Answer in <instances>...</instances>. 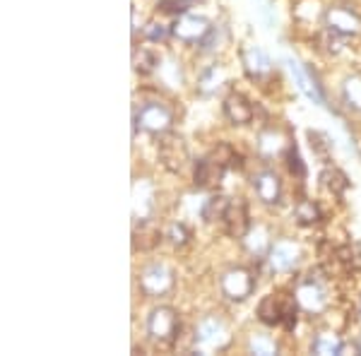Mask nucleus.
I'll list each match as a JSON object with an SVG mask.
<instances>
[{"mask_svg": "<svg viewBox=\"0 0 361 356\" xmlns=\"http://www.w3.org/2000/svg\"><path fill=\"white\" fill-rule=\"evenodd\" d=\"M296 313H299V303L292 299H284V296H265L258 306V318L265 325H282L284 330L296 328Z\"/></svg>", "mask_w": 361, "mask_h": 356, "instance_id": "f257e3e1", "label": "nucleus"}, {"mask_svg": "<svg viewBox=\"0 0 361 356\" xmlns=\"http://www.w3.org/2000/svg\"><path fill=\"white\" fill-rule=\"evenodd\" d=\"M178 328V313L171 306H157L147 315V335L159 344L176 342Z\"/></svg>", "mask_w": 361, "mask_h": 356, "instance_id": "f03ea898", "label": "nucleus"}, {"mask_svg": "<svg viewBox=\"0 0 361 356\" xmlns=\"http://www.w3.org/2000/svg\"><path fill=\"white\" fill-rule=\"evenodd\" d=\"M229 328L222 318L217 315H209V318H202L195 328V347H200V352H219L229 344Z\"/></svg>", "mask_w": 361, "mask_h": 356, "instance_id": "7ed1b4c3", "label": "nucleus"}, {"mask_svg": "<svg viewBox=\"0 0 361 356\" xmlns=\"http://www.w3.org/2000/svg\"><path fill=\"white\" fill-rule=\"evenodd\" d=\"M171 125H173V113L164 104L152 102V104H145L140 111H135V130L142 128L149 135H164V133L171 130Z\"/></svg>", "mask_w": 361, "mask_h": 356, "instance_id": "20e7f679", "label": "nucleus"}, {"mask_svg": "<svg viewBox=\"0 0 361 356\" xmlns=\"http://www.w3.org/2000/svg\"><path fill=\"white\" fill-rule=\"evenodd\" d=\"M323 25L328 32H335L340 37H359L361 34V15L349 5H330L323 15Z\"/></svg>", "mask_w": 361, "mask_h": 356, "instance_id": "39448f33", "label": "nucleus"}, {"mask_svg": "<svg viewBox=\"0 0 361 356\" xmlns=\"http://www.w3.org/2000/svg\"><path fill=\"white\" fill-rule=\"evenodd\" d=\"M157 152H159V161L164 164L169 171H183V166L188 164L190 154H188V145L185 140L176 135V133H164L159 137V145H157Z\"/></svg>", "mask_w": 361, "mask_h": 356, "instance_id": "423d86ee", "label": "nucleus"}, {"mask_svg": "<svg viewBox=\"0 0 361 356\" xmlns=\"http://www.w3.org/2000/svg\"><path fill=\"white\" fill-rule=\"evenodd\" d=\"M171 289H173V272L166 265H161V262L147 265L142 274H140V291L145 296H149V299L166 296Z\"/></svg>", "mask_w": 361, "mask_h": 356, "instance_id": "0eeeda50", "label": "nucleus"}, {"mask_svg": "<svg viewBox=\"0 0 361 356\" xmlns=\"http://www.w3.org/2000/svg\"><path fill=\"white\" fill-rule=\"evenodd\" d=\"M294 299L299 303L301 311L313 313V315L323 313L325 306H328V294H325L323 282H320V277H313V272L296 287Z\"/></svg>", "mask_w": 361, "mask_h": 356, "instance_id": "6e6552de", "label": "nucleus"}, {"mask_svg": "<svg viewBox=\"0 0 361 356\" xmlns=\"http://www.w3.org/2000/svg\"><path fill=\"white\" fill-rule=\"evenodd\" d=\"M219 287H222V294L229 301H246L248 296L253 294L255 279L246 267H231V270H226L222 274Z\"/></svg>", "mask_w": 361, "mask_h": 356, "instance_id": "1a4fd4ad", "label": "nucleus"}, {"mask_svg": "<svg viewBox=\"0 0 361 356\" xmlns=\"http://www.w3.org/2000/svg\"><path fill=\"white\" fill-rule=\"evenodd\" d=\"M209 29H212V25H209L207 17L183 13V15H178L176 22L171 25V34L185 44H200L209 34Z\"/></svg>", "mask_w": 361, "mask_h": 356, "instance_id": "9d476101", "label": "nucleus"}, {"mask_svg": "<svg viewBox=\"0 0 361 356\" xmlns=\"http://www.w3.org/2000/svg\"><path fill=\"white\" fill-rule=\"evenodd\" d=\"M229 166H224L222 161L217 159V156L209 152L207 156H202V159L195 161V168H193V180L197 188L202 190H209V188H217L219 183H222L224 178V171Z\"/></svg>", "mask_w": 361, "mask_h": 356, "instance_id": "9b49d317", "label": "nucleus"}, {"mask_svg": "<svg viewBox=\"0 0 361 356\" xmlns=\"http://www.w3.org/2000/svg\"><path fill=\"white\" fill-rule=\"evenodd\" d=\"M219 224H222V229H224L226 236L241 238V241H243V236H246V233L250 231V219H248L246 202H243V200H231Z\"/></svg>", "mask_w": 361, "mask_h": 356, "instance_id": "f8f14e48", "label": "nucleus"}, {"mask_svg": "<svg viewBox=\"0 0 361 356\" xmlns=\"http://www.w3.org/2000/svg\"><path fill=\"white\" fill-rule=\"evenodd\" d=\"M301 258V248L296 246L294 241H277L270 246V253H267V262L275 272H289L299 265Z\"/></svg>", "mask_w": 361, "mask_h": 356, "instance_id": "ddd939ff", "label": "nucleus"}, {"mask_svg": "<svg viewBox=\"0 0 361 356\" xmlns=\"http://www.w3.org/2000/svg\"><path fill=\"white\" fill-rule=\"evenodd\" d=\"M241 66H243V73H246L250 80H263L272 68L270 56H267L260 46H243Z\"/></svg>", "mask_w": 361, "mask_h": 356, "instance_id": "4468645a", "label": "nucleus"}, {"mask_svg": "<svg viewBox=\"0 0 361 356\" xmlns=\"http://www.w3.org/2000/svg\"><path fill=\"white\" fill-rule=\"evenodd\" d=\"M224 116L229 118V123H234V125H248L250 121H253L255 111H253V104H250L246 97L238 94V92H231V94L224 99Z\"/></svg>", "mask_w": 361, "mask_h": 356, "instance_id": "2eb2a0df", "label": "nucleus"}, {"mask_svg": "<svg viewBox=\"0 0 361 356\" xmlns=\"http://www.w3.org/2000/svg\"><path fill=\"white\" fill-rule=\"evenodd\" d=\"M287 66H289V70H292V75H294V80H296V87H299V90L304 92V94L311 99L313 104H325L323 90H320V85L316 82V78L311 75V70H304V68H301V63L292 61V58L287 61Z\"/></svg>", "mask_w": 361, "mask_h": 356, "instance_id": "dca6fc26", "label": "nucleus"}, {"mask_svg": "<svg viewBox=\"0 0 361 356\" xmlns=\"http://www.w3.org/2000/svg\"><path fill=\"white\" fill-rule=\"evenodd\" d=\"M253 188L265 205H277L279 197H282V180L275 171H260L253 178Z\"/></svg>", "mask_w": 361, "mask_h": 356, "instance_id": "f3484780", "label": "nucleus"}, {"mask_svg": "<svg viewBox=\"0 0 361 356\" xmlns=\"http://www.w3.org/2000/svg\"><path fill=\"white\" fill-rule=\"evenodd\" d=\"M133 238H135V248L140 250H152L154 246H159L161 241V231L154 221H149L147 217L140 219V224H135V231H133Z\"/></svg>", "mask_w": 361, "mask_h": 356, "instance_id": "a211bd4d", "label": "nucleus"}, {"mask_svg": "<svg viewBox=\"0 0 361 356\" xmlns=\"http://www.w3.org/2000/svg\"><path fill=\"white\" fill-rule=\"evenodd\" d=\"M320 185H323L328 192H333V195L340 197L342 192L349 188V178H347V173L340 171L337 166H330V168H325V171L320 173Z\"/></svg>", "mask_w": 361, "mask_h": 356, "instance_id": "6ab92c4d", "label": "nucleus"}, {"mask_svg": "<svg viewBox=\"0 0 361 356\" xmlns=\"http://www.w3.org/2000/svg\"><path fill=\"white\" fill-rule=\"evenodd\" d=\"M224 80H226V70L222 66H209L200 75V80H197V92L200 94H212V92H217L224 85Z\"/></svg>", "mask_w": 361, "mask_h": 356, "instance_id": "aec40b11", "label": "nucleus"}, {"mask_svg": "<svg viewBox=\"0 0 361 356\" xmlns=\"http://www.w3.org/2000/svg\"><path fill=\"white\" fill-rule=\"evenodd\" d=\"M157 66H159V56L157 51H152L149 46H140V49L133 51V70L140 75H149L154 73Z\"/></svg>", "mask_w": 361, "mask_h": 356, "instance_id": "412c9836", "label": "nucleus"}, {"mask_svg": "<svg viewBox=\"0 0 361 356\" xmlns=\"http://www.w3.org/2000/svg\"><path fill=\"white\" fill-rule=\"evenodd\" d=\"M243 243L255 258H263V255L270 253V241H267V231L263 226H255V229L250 226V231L243 236Z\"/></svg>", "mask_w": 361, "mask_h": 356, "instance_id": "4be33fe9", "label": "nucleus"}, {"mask_svg": "<svg viewBox=\"0 0 361 356\" xmlns=\"http://www.w3.org/2000/svg\"><path fill=\"white\" fill-rule=\"evenodd\" d=\"M342 347H345V342H342L335 332H320L316 340H313V354H320V356L342 354Z\"/></svg>", "mask_w": 361, "mask_h": 356, "instance_id": "5701e85b", "label": "nucleus"}, {"mask_svg": "<svg viewBox=\"0 0 361 356\" xmlns=\"http://www.w3.org/2000/svg\"><path fill=\"white\" fill-rule=\"evenodd\" d=\"M231 197L226 195H212L205 200V205H202V219L207 221V224H214V221H222L226 207H229Z\"/></svg>", "mask_w": 361, "mask_h": 356, "instance_id": "b1692460", "label": "nucleus"}, {"mask_svg": "<svg viewBox=\"0 0 361 356\" xmlns=\"http://www.w3.org/2000/svg\"><path fill=\"white\" fill-rule=\"evenodd\" d=\"M294 219L299 221L301 226H313L323 219V212L313 200H301L299 205L294 207Z\"/></svg>", "mask_w": 361, "mask_h": 356, "instance_id": "393cba45", "label": "nucleus"}, {"mask_svg": "<svg viewBox=\"0 0 361 356\" xmlns=\"http://www.w3.org/2000/svg\"><path fill=\"white\" fill-rule=\"evenodd\" d=\"M342 97H345V104L349 109L361 111V75H352V78L345 80Z\"/></svg>", "mask_w": 361, "mask_h": 356, "instance_id": "a878e982", "label": "nucleus"}, {"mask_svg": "<svg viewBox=\"0 0 361 356\" xmlns=\"http://www.w3.org/2000/svg\"><path fill=\"white\" fill-rule=\"evenodd\" d=\"M258 147H260V152H263L265 156H275V154H279V149H282V135L275 133V130H267V133L260 135Z\"/></svg>", "mask_w": 361, "mask_h": 356, "instance_id": "bb28decb", "label": "nucleus"}, {"mask_svg": "<svg viewBox=\"0 0 361 356\" xmlns=\"http://www.w3.org/2000/svg\"><path fill=\"white\" fill-rule=\"evenodd\" d=\"M248 349H250L253 354H263V356L277 354V344H275V340H270L267 335H255L253 340H250Z\"/></svg>", "mask_w": 361, "mask_h": 356, "instance_id": "cd10ccee", "label": "nucleus"}, {"mask_svg": "<svg viewBox=\"0 0 361 356\" xmlns=\"http://www.w3.org/2000/svg\"><path fill=\"white\" fill-rule=\"evenodd\" d=\"M287 166H289V173H292V176H296V178L306 176V166H304V161H301V154L294 145H289V149H287Z\"/></svg>", "mask_w": 361, "mask_h": 356, "instance_id": "c85d7f7f", "label": "nucleus"}, {"mask_svg": "<svg viewBox=\"0 0 361 356\" xmlns=\"http://www.w3.org/2000/svg\"><path fill=\"white\" fill-rule=\"evenodd\" d=\"M169 37H173L171 27L161 25V22H157V20H152L147 27H145V39H149V42H164Z\"/></svg>", "mask_w": 361, "mask_h": 356, "instance_id": "c756f323", "label": "nucleus"}, {"mask_svg": "<svg viewBox=\"0 0 361 356\" xmlns=\"http://www.w3.org/2000/svg\"><path fill=\"white\" fill-rule=\"evenodd\" d=\"M308 140H311V147L318 152V156H328V152L333 149V142L328 140V135L323 133H308Z\"/></svg>", "mask_w": 361, "mask_h": 356, "instance_id": "7c9ffc66", "label": "nucleus"}, {"mask_svg": "<svg viewBox=\"0 0 361 356\" xmlns=\"http://www.w3.org/2000/svg\"><path fill=\"white\" fill-rule=\"evenodd\" d=\"M188 8H190V5L185 3V0H161V3H159V13H164V15H173V17L183 15Z\"/></svg>", "mask_w": 361, "mask_h": 356, "instance_id": "2f4dec72", "label": "nucleus"}, {"mask_svg": "<svg viewBox=\"0 0 361 356\" xmlns=\"http://www.w3.org/2000/svg\"><path fill=\"white\" fill-rule=\"evenodd\" d=\"M166 238L173 243V246H183V243L190 238V231L185 229L183 224H171V226H169V231H166Z\"/></svg>", "mask_w": 361, "mask_h": 356, "instance_id": "473e14b6", "label": "nucleus"}, {"mask_svg": "<svg viewBox=\"0 0 361 356\" xmlns=\"http://www.w3.org/2000/svg\"><path fill=\"white\" fill-rule=\"evenodd\" d=\"M352 267L354 270H361V243L352 248Z\"/></svg>", "mask_w": 361, "mask_h": 356, "instance_id": "72a5a7b5", "label": "nucleus"}, {"mask_svg": "<svg viewBox=\"0 0 361 356\" xmlns=\"http://www.w3.org/2000/svg\"><path fill=\"white\" fill-rule=\"evenodd\" d=\"M185 3H188V5H195V3H200V0H185Z\"/></svg>", "mask_w": 361, "mask_h": 356, "instance_id": "f704fd0d", "label": "nucleus"}, {"mask_svg": "<svg viewBox=\"0 0 361 356\" xmlns=\"http://www.w3.org/2000/svg\"><path fill=\"white\" fill-rule=\"evenodd\" d=\"M359 352H361V337H359Z\"/></svg>", "mask_w": 361, "mask_h": 356, "instance_id": "c9c22d12", "label": "nucleus"}, {"mask_svg": "<svg viewBox=\"0 0 361 356\" xmlns=\"http://www.w3.org/2000/svg\"><path fill=\"white\" fill-rule=\"evenodd\" d=\"M359 311H361V306H359Z\"/></svg>", "mask_w": 361, "mask_h": 356, "instance_id": "e433bc0d", "label": "nucleus"}]
</instances>
